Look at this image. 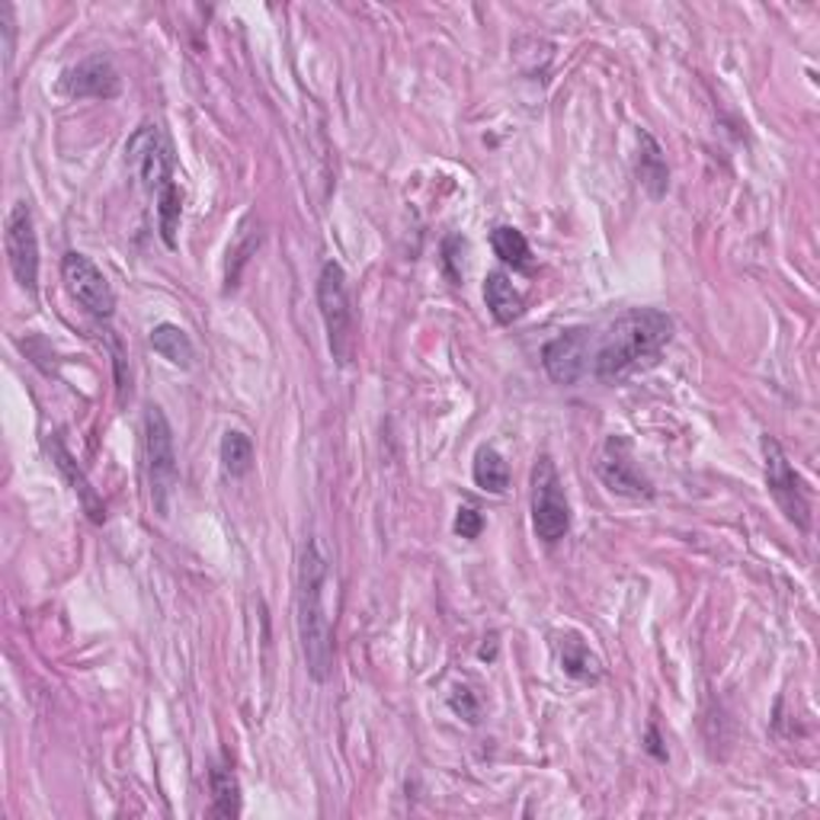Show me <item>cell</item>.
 Here are the masks:
<instances>
[{
  "mask_svg": "<svg viewBox=\"0 0 820 820\" xmlns=\"http://www.w3.org/2000/svg\"><path fill=\"white\" fill-rule=\"evenodd\" d=\"M481 529H484V517L475 507H459V513H456V532H459L461 539H478Z\"/></svg>",
  "mask_w": 820,
  "mask_h": 820,
  "instance_id": "cb8c5ba5",
  "label": "cell"
},
{
  "mask_svg": "<svg viewBox=\"0 0 820 820\" xmlns=\"http://www.w3.org/2000/svg\"><path fill=\"white\" fill-rule=\"evenodd\" d=\"M638 183L651 193V199L663 196V193H667V183H670L667 158H663L660 145H657L648 131H641V151H638Z\"/></svg>",
  "mask_w": 820,
  "mask_h": 820,
  "instance_id": "9a60e30c",
  "label": "cell"
},
{
  "mask_svg": "<svg viewBox=\"0 0 820 820\" xmlns=\"http://www.w3.org/2000/svg\"><path fill=\"white\" fill-rule=\"evenodd\" d=\"M62 276L71 296L77 298V305H84L94 318H113L116 311V296L113 286L106 283L103 269L90 257L71 251L62 260Z\"/></svg>",
  "mask_w": 820,
  "mask_h": 820,
  "instance_id": "9c48e42d",
  "label": "cell"
},
{
  "mask_svg": "<svg viewBox=\"0 0 820 820\" xmlns=\"http://www.w3.org/2000/svg\"><path fill=\"white\" fill-rule=\"evenodd\" d=\"M558 657H561V670L577 680V683H596L603 677V667L599 660L590 654V648L577 638V635H564L558 638Z\"/></svg>",
  "mask_w": 820,
  "mask_h": 820,
  "instance_id": "5bb4252c",
  "label": "cell"
},
{
  "mask_svg": "<svg viewBox=\"0 0 820 820\" xmlns=\"http://www.w3.org/2000/svg\"><path fill=\"white\" fill-rule=\"evenodd\" d=\"M151 347L158 356H164L170 365H180V369H190L196 360V350H193V340L190 333L177 324H158L151 330Z\"/></svg>",
  "mask_w": 820,
  "mask_h": 820,
  "instance_id": "2e32d148",
  "label": "cell"
},
{
  "mask_svg": "<svg viewBox=\"0 0 820 820\" xmlns=\"http://www.w3.org/2000/svg\"><path fill=\"white\" fill-rule=\"evenodd\" d=\"M3 247L7 260L17 276V283L35 296L39 286V237H35L33 209L26 202H17L7 215V231H3Z\"/></svg>",
  "mask_w": 820,
  "mask_h": 820,
  "instance_id": "ba28073f",
  "label": "cell"
},
{
  "mask_svg": "<svg viewBox=\"0 0 820 820\" xmlns=\"http://www.w3.org/2000/svg\"><path fill=\"white\" fill-rule=\"evenodd\" d=\"M471 475H475V484H478L481 491L503 493L510 488V465H507V459H503L497 449H491V446H481V449H478Z\"/></svg>",
  "mask_w": 820,
  "mask_h": 820,
  "instance_id": "e0dca14e",
  "label": "cell"
},
{
  "mask_svg": "<svg viewBox=\"0 0 820 820\" xmlns=\"http://www.w3.org/2000/svg\"><path fill=\"white\" fill-rule=\"evenodd\" d=\"M532 529L549 545H555L571 532V503L564 497L552 459H542L532 471Z\"/></svg>",
  "mask_w": 820,
  "mask_h": 820,
  "instance_id": "5b68a950",
  "label": "cell"
},
{
  "mask_svg": "<svg viewBox=\"0 0 820 820\" xmlns=\"http://www.w3.org/2000/svg\"><path fill=\"white\" fill-rule=\"evenodd\" d=\"M209 786H212L215 814L237 818L241 814V782H237V776L231 769H225V766H215L212 776H209Z\"/></svg>",
  "mask_w": 820,
  "mask_h": 820,
  "instance_id": "ffe728a7",
  "label": "cell"
},
{
  "mask_svg": "<svg viewBox=\"0 0 820 820\" xmlns=\"http://www.w3.org/2000/svg\"><path fill=\"white\" fill-rule=\"evenodd\" d=\"M257 244H260V234H247V228H241V237H237V244L228 251V257H234V269L228 273V289L237 283V276H241V266L251 260L247 254H254L257 251Z\"/></svg>",
  "mask_w": 820,
  "mask_h": 820,
  "instance_id": "603a6c76",
  "label": "cell"
},
{
  "mask_svg": "<svg viewBox=\"0 0 820 820\" xmlns=\"http://www.w3.org/2000/svg\"><path fill=\"white\" fill-rule=\"evenodd\" d=\"M222 468L228 478H244L254 468V443L244 429H228L222 436Z\"/></svg>",
  "mask_w": 820,
  "mask_h": 820,
  "instance_id": "ac0fdd59",
  "label": "cell"
},
{
  "mask_svg": "<svg viewBox=\"0 0 820 820\" xmlns=\"http://www.w3.org/2000/svg\"><path fill=\"white\" fill-rule=\"evenodd\" d=\"M126 158H129V167L135 170L138 183L155 199L173 183V151H170V141H167L161 126L145 123L135 131L126 145Z\"/></svg>",
  "mask_w": 820,
  "mask_h": 820,
  "instance_id": "8992f818",
  "label": "cell"
},
{
  "mask_svg": "<svg viewBox=\"0 0 820 820\" xmlns=\"http://www.w3.org/2000/svg\"><path fill=\"white\" fill-rule=\"evenodd\" d=\"M596 475L599 481L609 488L613 493H622V497H651L654 488L651 481L641 475L638 461L631 456V446L622 436H609L596 456Z\"/></svg>",
  "mask_w": 820,
  "mask_h": 820,
  "instance_id": "30bf717a",
  "label": "cell"
},
{
  "mask_svg": "<svg viewBox=\"0 0 820 820\" xmlns=\"http://www.w3.org/2000/svg\"><path fill=\"white\" fill-rule=\"evenodd\" d=\"M52 456L58 459V468L65 471L67 478H71V484H74V493H81V500H84V507H87V513H90V520L94 523H103V507H99V500H97V493L90 491V484H87V478L81 475V471H74V465H71V456L65 452V446L55 439V446H52Z\"/></svg>",
  "mask_w": 820,
  "mask_h": 820,
  "instance_id": "7402d4cb",
  "label": "cell"
},
{
  "mask_svg": "<svg viewBox=\"0 0 820 820\" xmlns=\"http://www.w3.org/2000/svg\"><path fill=\"white\" fill-rule=\"evenodd\" d=\"M673 340V321L657 308H631L603 333L593 353V375L599 382H625L651 369Z\"/></svg>",
  "mask_w": 820,
  "mask_h": 820,
  "instance_id": "6da1fadb",
  "label": "cell"
},
{
  "mask_svg": "<svg viewBox=\"0 0 820 820\" xmlns=\"http://www.w3.org/2000/svg\"><path fill=\"white\" fill-rule=\"evenodd\" d=\"M484 301H488L497 324H513L523 315V296L517 292L510 276L500 269L488 273V279H484Z\"/></svg>",
  "mask_w": 820,
  "mask_h": 820,
  "instance_id": "4fadbf2b",
  "label": "cell"
},
{
  "mask_svg": "<svg viewBox=\"0 0 820 820\" xmlns=\"http://www.w3.org/2000/svg\"><path fill=\"white\" fill-rule=\"evenodd\" d=\"M318 308H321V318L328 328L330 353L340 365H347L356 350V321H353V305H350V292H347V273L340 263L328 260L321 266Z\"/></svg>",
  "mask_w": 820,
  "mask_h": 820,
  "instance_id": "277c9868",
  "label": "cell"
},
{
  "mask_svg": "<svg viewBox=\"0 0 820 820\" xmlns=\"http://www.w3.org/2000/svg\"><path fill=\"white\" fill-rule=\"evenodd\" d=\"M590 333L593 330L587 328H574L564 330L555 340L545 343V350H542V365H545V372H549L552 382H558V385H574V382H581V379L587 375L593 343Z\"/></svg>",
  "mask_w": 820,
  "mask_h": 820,
  "instance_id": "8fae6325",
  "label": "cell"
},
{
  "mask_svg": "<svg viewBox=\"0 0 820 820\" xmlns=\"http://www.w3.org/2000/svg\"><path fill=\"white\" fill-rule=\"evenodd\" d=\"M491 247L493 254L507 266H513V269H529V263H532L529 241L523 237V231L510 228V225H500V228L491 231Z\"/></svg>",
  "mask_w": 820,
  "mask_h": 820,
  "instance_id": "d6986e66",
  "label": "cell"
},
{
  "mask_svg": "<svg viewBox=\"0 0 820 820\" xmlns=\"http://www.w3.org/2000/svg\"><path fill=\"white\" fill-rule=\"evenodd\" d=\"M145 471H148V491H151L155 513L167 517L170 497L180 481V465H177L173 429H170L164 411L158 404H151L145 411Z\"/></svg>",
  "mask_w": 820,
  "mask_h": 820,
  "instance_id": "3957f363",
  "label": "cell"
},
{
  "mask_svg": "<svg viewBox=\"0 0 820 820\" xmlns=\"http://www.w3.org/2000/svg\"><path fill=\"white\" fill-rule=\"evenodd\" d=\"M330 564L321 552L318 539H308L301 545L298 558V638H301V654L308 663L311 680L328 683L333 673V628H330L324 590H328Z\"/></svg>",
  "mask_w": 820,
  "mask_h": 820,
  "instance_id": "7a4b0ae2",
  "label": "cell"
},
{
  "mask_svg": "<svg viewBox=\"0 0 820 820\" xmlns=\"http://www.w3.org/2000/svg\"><path fill=\"white\" fill-rule=\"evenodd\" d=\"M62 90L71 99H116L123 90V77L109 58L94 55V58H84L81 65L67 67L62 77Z\"/></svg>",
  "mask_w": 820,
  "mask_h": 820,
  "instance_id": "7c38bea8",
  "label": "cell"
},
{
  "mask_svg": "<svg viewBox=\"0 0 820 820\" xmlns=\"http://www.w3.org/2000/svg\"><path fill=\"white\" fill-rule=\"evenodd\" d=\"M763 456H766V484L776 500V507L786 513L788 523H795L801 532L811 529V503L808 493L801 488V478L795 475L791 461L782 452V446L776 439H763Z\"/></svg>",
  "mask_w": 820,
  "mask_h": 820,
  "instance_id": "52a82bcc",
  "label": "cell"
},
{
  "mask_svg": "<svg viewBox=\"0 0 820 820\" xmlns=\"http://www.w3.org/2000/svg\"><path fill=\"white\" fill-rule=\"evenodd\" d=\"M158 205V225H161V237L167 247H177V231H180V219H183V193L177 183H170L161 196L155 199Z\"/></svg>",
  "mask_w": 820,
  "mask_h": 820,
  "instance_id": "44dd1931",
  "label": "cell"
},
{
  "mask_svg": "<svg viewBox=\"0 0 820 820\" xmlns=\"http://www.w3.org/2000/svg\"><path fill=\"white\" fill-rule=\"evenodd\" d=\"M449 705L456 709V715H461L468 724L478 722V715H481V709H478V699H475V692L471 690H456V695L449 699Z\"/></svg>",
  "mask_w": 820,
  "mask_h": 820,
  "instance_id": "d4e9b609",
  "label": "cell"
}]
</instances>
